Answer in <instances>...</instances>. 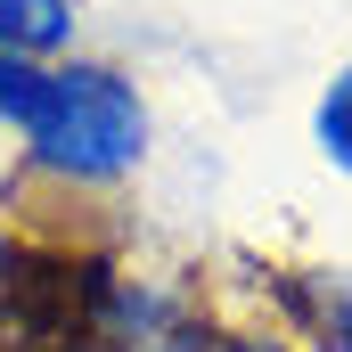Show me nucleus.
<instances>
[{
  "mask_svg": "<svg viewBox=\"0 0 352 352\" xmlns=\"http://www.w3.org/2000/svg\"><path fill=\"white\" fill-rule=\"evenodd\" d=\"M0 131L58 188H123L148 164V98L107 58H0Z\"/></svg>",
  "mask_w": 352,
  "mask_h": 352,
  "instance_id": "nucleus-1",
  "label": "nucleus"
},
{
  "mask_svg": "<svg viewBox=\"0 0 352 352\" xmlns=\"http://www.w3.org/2000/svg\"><path fill=\"white\" fill-rule=\"evenodd\" d=\"M82 0H0V58H66Z\"/></svg>",
  "mask_w": 352,
  "mask_h": 352,
  "instance_id": "nucleus-2",
  "label": "nucleus"
},
{
  "mask_svg": "<svg viewBox=\"0 0 352 352\" xmlns=\"http://www.w3.org/2000/svg\"><path fill=\"white\" fill-rule=\"evenodd\" d=\"M287 303L303 311V328H311L320 352H352V278H303Z\"/></svg>",
  "mask_w": 352,
  "mask_h": 352,
  "instance_id": "nucleus-3",
  "label": "nucleus"
},
{
  "mask_svg": "<svg viewBox=\"0 0 352 352\" xmlns=\"http://www.w3.org/2000/svg\"><path fill=\"white\" fill-rule=\"evenodd\" d=\"M311 148L352 180V58L320 82V98H311Z\"/></svg>",
  "mask_w": 352,
  "mask_h": 352,
  "instance_id": "nucleus-4",
  "label": "nucleus"
},
{
  "mask_svg": "<svg viewBox=\"0 0 352 352\" xmlns=\"http://www.w3.org/2000/svg\"><path fill=\"white\" fill-rule=\"evenodd\" d=\"M8 270H16V246H8V230H0V278H8Z\"/></svg>",
  "mask_w": 352,
  "mask_h": 352,
  "instance_id": "nucleus-5",
  "label": "nucleus"
}]
</instances>
